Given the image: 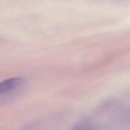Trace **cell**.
Returning a JSON list of instances; mask_svg holds the SVG:
<instances>
[{"mask_svg":"<svg viewBox=\"0 0 130 130\" xmlns=\"http://www.w3.org/2000/svg\"><path fill=\"white\" fill-rule=\"evenodd\" d=\"M25 84L24 79L13 77L0 82V106L15 99L22 91Z\"/></svg>","mask_w":130,"mask_h":130,"instance_id":"6da1fadb","label":"cell"}]
</instances>
